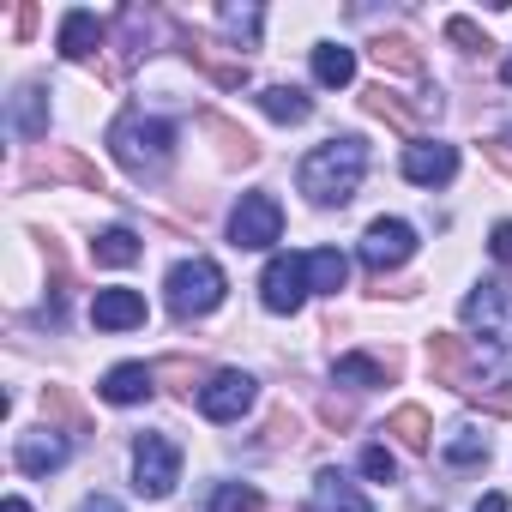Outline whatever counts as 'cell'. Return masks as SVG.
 Wrapping results in <instances>:
<instances>
[{
  "label": "cell",
  "instance_id": "6da1fadb",
  "mask_svg": "<svg viewBox=\"0 0 512 512\" xmlns=\"http://www.w3.org/2000/svg\"><path fill=\"white\" fill-rule=\"evenodd\" d=\"M362 175H368V145L362 139H326L296 169V181H302V193L314 205H350L356 187H362Z\"/></svg>",
  "mask_w": 512,
  "mask_h": 512
},
{
  "label": "cell",
  "instance_id": "7a4b0ae2",
  "mask_svg": "<svg viewBox=\"0 0 512 512\" xmlns=\"http://www.w3.org/2000/svg\"><path fill=\"white\" fill-rule=\"evenodd\" d=\"M109 151H115V163H121L127 175L151 181V175H163V169H169V157H175V127H169V121H157V115L127 109V115L109 127Z\"/></svg>",
  "mask_w": 512,
  "mask_h": 512
},
{
  "label": "cell",
  "instance_id": "3957f363",
  "mask_svg": "<svg viewBox=\"0 0 512 512\" xmlns=\"http://www.w3.org/2000/svg\"><path fill=\"white\" fill-rule=\"evenodd\" d=\"M223 266L217 260H205V253H193V260H181L175 272H169V284H163V302H169V314L175 320H199V314H211L217 302H223Z\"/></svg>",
  "mask_w": 512,
  "mask_h": 512
},
{
  "label": "cell",
  "instance_id": "277c9868",
  "mask_svg": "<svg viewBox=\"0 0 512 512\" xmlns=\"http://www.w3.org/2000/svg\"><path fill=\"white\" fill-rule=\"evenodd\" d=\"M175 482H181V446L169 434H139L133 440V488L145 500H163V494H175Z\"/></svg>",
  "mask_w": 512,
  "mask_h": 512
},
{
  "label": "cell",
  "instance_id": "5b68a950",
  "mask_svg": "<svg viewBox=\"0 0 512 512\" xmlns=\"http://www.w3.org/2000/svg\"><path fill=\"white\" fill-rule=\"evenodd\" d=\"M428 368H434L440 386H452V392H464V398L482 386V356H476L470 338H458V332H434V338H428Z\"/></svg>",
  "mask_w": 512,
  "mask_h": 512
},
{
  "label": "cell",
  "instance_id": "8992f818",
  "mask_svg": "<svg viewBox=\"0 0 512 512\" xmlns=\"http://www.w3.org/2000/svg\"><path fill=\"white\" fill-rule=\"evenodd\" d=\"M229 235H235V247H272L278 235H284V205L272 199V193H247L241 205H235V217H229Z\"/></svg>",
  "mask_w": 512,
  "mask_h": 512
},
{
  "label": "cell",
  "instance_id": "52a82bcc",
  "mask_svg": "<svg viewBox=\"0 0 512 512\" xmlns=\"http://www.w3.org/2000/svg\"><path fill=\"white\" fill-rule=\"evenodd\" d=\"M464 326L482 332V344L512 350V296L500 284H482L476 296H464Z\"/></svg>",
  "mask_w": 512,
  "mask_h": 512
},
{
  "label": "cell",
  "instance_id": "ba28073f",
  "mask_svg": "<svg viewBox=\"0 0 512 512\" xmlns=\"http://www.w3.org/2000/svg\"><path fill=\"white\" fill-rule=\"evenodd\" d=\"M302 296H308V260H296V253H278V260L266 266V278H260L266 314H296Z\"/></svg>",
  "mask_w": 512,
  "mask_h": 512
},
{
  "label": "cell",
  "instance_id": "9c48e42d",
  "mask_svg": "<svg viewBox=\"0 0 512 512\" xmlns=\"http://www.w3.org/2000/svg\"><path fill=\"white\" fill-rule=\"evenodd\" d=\"M410 253H416V229H410L404 217H380V223H368V235H362V260H368L374 272L404 266Z\"/></svg>",
  "mask_w": 512,
  "mask_h": 512
},
{
  "label": "cell",
  "instance_id": "30bf717a",
  "mask_svg": "<svg viewBox=\"0 0 512 512\" xmlns=\"http://www.w3.org/2000/svg\"><path fill=\"white\" fill-rule=\"evenodd\" d=\"M175 37H181V55H187L193 67H205L223 91H241V85H247V61H241V55H223V43L187 31V25H175Z\"/></svg>",
  "mask_w": 512,
  "mask_h": 512
},
{
  "label": "cell",
  "instance_id": "8fae6325",
  "mask_svg": "<svg viewBox=\"0 0 512 512\" xmlns=\"http://www.w3.org/2000/svg\"><path fill=\"white\" fill-rule=\"evenodd\" d=\"M247 404H253V374H241V368H223V374H211L199 386V410L211 422H235Z\"/></svg>",
  "mask_w": 512,
  "mask_h": 512
},
{
  "label": "cell",
  "instance_id": "7c38bea8",
  "mask_svg": "<svg viewBox=\"0 0 512 512\" xmlns=\"http://www.w3.org/2000/svg\"><path fill=\"white\" fill-rule=\"evenodd\" d=\"M31 175H55V181H73V187H85V193H109L103 169H97L91 157H79L73 145H49V151H37Z\"/></svg>",
  "mask_w": 512,
  "mask_h": 512
},
{
  "label": "cell",
  "instance_id": "4fadbf2b",
  "mask_svg": "<svg viewBox=\"0 0 512 512\" xmlns=\"http://www.w3.org/2000/svg\"><path fill=\"white\" fill-rule=\"evenodd\" d=\"M362 109H368L374 121L398 127V133H416V127H422L428 115H440V97H428L422 109H410V103H404L398 91H386V85H368V91H362Z\"/></svg>",
  "mask_w": 512,
  "mask_h": 512
},
{
  "label": "cell",
  "instance_id": "5bb4252c",
  "mask_svg": "<svg viewBox=\"0 0 512 512\" xmlns=\"http://www.w3.org/2000/svg\"><path fill=\"white\" fill-rule=\"evenodd\" d=\"M404 175H410L416 187H446V181L458 175V151L440 145V139H422V145L404 151Z\"/></svg>",
  "mask_w": 512,
  "mask_h": 512
},
{
  "label": "cell",
  "instance_id": "9a60e30c",
  "mask_svg": "<svg viewBox=\"0 0 512 512\" xmlns=\"http://www.w3.org/2000/svg\"><path fill=\"white\" fill-rule=\"evenodd\" d=\"M302 512H374V506H368V494H362L344 470H320L314 488H308V506H302Z\"/></svg>",
  "mask_w": 512,
  "mask_h": 512
},
{
  "label": "cell",
  "instance_id": "2e32d148",
  "mask_svg": "<svg viewBox=\"0 0 512 512\" xmlns=\"http://www.w3.org/2000/svg\"><path fill=\"white\" fill-rule=\"evenodd\" d=\"M13 458H19V470H25V476H49V470H61V464H67V440H61L55 428H31V434H19Z\"/></svg>",
  "mask_w": 512,
  "mask_h": 512
},
{
  "label": "cell",
  "instance_id": "e0dca14e",
  "mask_svg": "<svg viewBox=\"0 0 512 512\" xmlns=\"http://www.w3.org/2000/svg\"><path fill=\"white\" fill-rule=\"evenodd\" d=\"M91 320L103 332H133V326H145V296L139 290H97Z\"/></svg>",
  "mask_w": 512,
  "mask_h": 512
},
{
  "label": "cell",
  "instance_id": "ac0fdd59",
  "mask_svg": "<svg viewBox=\"0 0 512 512\" xmlns=\"http://www.w3.org/2000/svg\"><path fill=\"white\" fill-rule=\"evenodd\" d=\"M7 127H13L19 139H43V133H49V97H43V85H19V91H13Z\"/></svg>",
  "mask_w": 512,
  "mask_h": 512
},
{
  "label": "cell",
  "instance_id": "d6986e66",
  "mask_svg": "<svg viewBox=\"0 0 512 512\" xmlns=\"http://www.w3.org/2000/svg\"><path fill=\"white\" fill-rule=\"evenodd\" d=\"M398 350H386V356H338V386H386V380H398Z\"/></svg>",
  "mask_w": 512,
  "mask_h": 512
},
{
  "label": "cell",
  "instance_id": "ffe728a7",
  "mask_svg": "<svg viewBox=\"0 0 512 512\" xmlns=\"http://www.w3.org/2000/svg\"><path fill=\"white\" fill-rule=\"evenodd\" d=\"M199 127H205V133L217 139V151H223L229 163H260V145H253V133H241V127H235L229 115L205 109V115H199Z\"/></svg>",
  "mask_w": 512,
  "mask_h": 512
},
{
  "label": "cell",
  "instance_id": "44dd1931",
  "mask_svg": "<svg viewBox=\"0 0 512 512\" xmlns=\"http://www.w3.org/2000/svg\"><path fill=\"white\" fill-rule=\"evenodd\" d=\"M151 386H157V374H151L145 362H121V368L103 374V398H109V404H139Z\"/></svg>",
  "mask_w": 512,
  "mask_h": 512
},
{
  "label": "cell",
  "instance_id": "7402d4cb",
  "mask_svg": "<svg viewBox=\"0 0 512 512\" xmlns=\"http://www.w3.org/2000/svg\"><path fill=\"white\" fill-rule=\"evenodd\" d=\"M386 434H392L398 446H410V452H428V446H434V422H428L422 404H398V410L386 416Z\"/></svg>",
  "mask_w": 512,
  "mask_h": 512
},
{
  "label": "cell",
  "instance_id": "603a6c76",
  "mask_svg": "<svg viewBox=\"0 0 512 512\" xmlns=\"http://www.w3.org/2000/svg\"><path fill=\"white\" fill-rule=\"evenodd\" d=\"M97 43H103L97 13H67V19H61V55H67V61H91Z\"/></svg>",
  "mask_w": 512,
  "mask_h": 512
},
{
  "label": "cell",
  "instance_id": "cb8c5ba5",
  "mask_svg": "<svg viewBox=\"0 0 512 512\" xmlns=\"http://www.w3.org/2000/svg\"><path fill=\"white\" fill-rule=\"evenodd\" d=\"M374 61L392 67V73H404V79H422V49H416V37H404V31L374 37Z\"/></svg>",
  "mask_w": 512,
  "mask_h": 512
},
{
  "label": "cell",
  "instance_id": "d4e9b609",
  "mask_svg": "<svg viewBox=\"0 0 512 512\" xmlns=\"http://www.w3.org/2000/svg\"><path fill=\"white\" fill-rule=\"evenodd\" d=\"M344 278H350V260L338 247H320V253H308V290H320V296H338L344 290Z\"/></svg>",
  "mask_w": 512,
  "mask_h": 512
},
{
  "label": "cell",
  "instance_id": "484cf974",
  "mask_svg": "<svg viewBox=\"0 0 512 512\" xmlns=\"http://www.w3.org/2000/svg\"><path fill=\"white\" fill-rule=\"evenodd\" d=\"M43 416H55L67 434H91V428H97V422H91V410H85L67 386H43Z\"/></svg>",
  "mask_w": 512,
  "mask_h": 512
},
{
  "label": "cell",
  "instance_id": "4316f807",
  "mask_svg": "<svg viewBox=\"0 0 512 512\" xmlns=\"http://www.w3.org/2000/svg\"><path fill=\"white\" fill-rule=\"evenodd\" d=\"M260 109H266L272 121H290V127L314 115V103H308V97H302L296 85H266V91H260Z\"/></svg>",
  "mask_w": 512,
  "mask_h": 512
},
{
  "label": "cell",
  "instance_id": "83f0119b",
  "mask_svg": "<svg viewBox=\"0 0 512 512\" xmlns=\"http://www.w3.org/2000/svg\"><path fill=\"white\" fill-rule=\"evenodd\" d=\"M151 374H157V386H163V392H175V398H193V386L205 380V362H187V356H163Z\"/></svg>",
  "mask_w": 512,
  "mask_h": 512
},
{
  "label": "cell",
  "instance_id": "f1b7e54d",
  "mask_svg": "<svg viewBox=\"0 0 512 512\" xmlns=\"http://www.w3.org/2000/svg\"><path fill=\"white\" fill-rule=\"evenodd\" d=\"M314 79H320V85H350V79H356V55L338 49V43L314 49Z\"/></svg>",
  "mask_w": 512,
  "mask_h": 512
},
{
  "label": "cell",
  "instance_id": "f546056e",
  "mask_svg": "<svg viewBox=\"0 0 512 512\" xmlns=\"http://www.w3.org/2000/svg\"><path fill=\"white\" fill-rule=\"evenodd\" d=\"M139 253H145V247H139L133 229H103V235H97V260H103V266H133Z\"/></svg>",
  "mask_w": 512,
  "mask_h": 512
},
{
  "label": "cell",
  "instance_id": "4dcf8cb0",
  "mask_svg": "<svg viewBox=\"0 0 512 512\" xmlns=\"http://www.w3.org/2000/svg\"><path fill=\"white\" fill-rule=\"evenodd\" d=\"M488 458V434H476V428H452V440H446V464H482Z\"/></svg>",
  "mask_w": 512,
  "mask_h": 512
},
{
  "label": "cell",
  "instance_id": "1f68e13d",
  "mask_svg": "<svg viewBox=\"0 0 512 512\" xmlns=\"http://www.w3.org/2000/svg\"><path fill=\"white\" fill-rule=\"evenodd\" d=\"M145 43H151V13L127 7L121 13V55H145Z\"/></svg>",
  "mask_w": 512,
  "mask_h": 512
},
{
  "label": "cell",
  "instance_id": "d6a6232c",
  "mask_svg": "<svg viewBox=\"0 0 512 512\" xmlns=\"http://www.w3.org/2000/svg\"><path fill=\"white\" fill-rule=\"evenodd\" d=\"M211 512H260V494H253L247 482H223L211 494Z\"/></svg>",
  "mask_w": 512,
  "mask_h": 512
},
{
  "label": "cell",
  "instance_id": "836d02e7",
  "mask_svg": "<svg viewBox=\"0 0 512 512\" xmlns=\"http://www.w3.org/2000/svg\"><path fill=\"white\" fill-rule=\"evenodd\" d=\"M296 440H302V422H296L290 410H278V416L266 422V446L278 452V446H296Z\"/></svg>",
  "mask_w": 512,
  "mask_h": 512
},
{
  "label": "cell",
  "instance_id": "e575fe53",
  "mask_svg": "<svg viewBox=\"0 0 512 512\" xmlns=\"http://www.w3.org/2000/svg\"><path fill=\"white\" fill-rule=\"evenodd\" d=\"M446 37L464 49V55H476V49H488V37H482V25H470V19H446Z\"/></svg>",
  "mask_w": 512,
  "mask_h": 512
},
{
  "label": "cell",
  "instance_id": "d590c367",
  "mask_svg": "<svg viewBox=\"0 0 512 512\" xmlns=\"http://www.w3.org/2000/svg\"><path fill=\"white\" fill-rule=\"evenodd\" d=\"M362 470H368L374 482H392V476H398V458H392L386 446H368V452H362Z\"/></svg>",
  "mask_w": 512,
  "mask_h": 512
},
{
  "label": "cell",
  "instance_id": "8d00e7d4",
  "mask_svg": "<svg viewBox=\"0 0 512 512\" xmlns=\"http://www.w3.org/2000/svg\"><path fill=\"white\" fill-rule=\"evenodd\" d=\"M223 25L235 37H260V7H223Z\"/></svg>",
  "mask_w": 512,
  "mask_h": 512
},
{
  "label": "cell",
  "instance_id": "74e56055",
  "mask_svg": "<svg viewBox=\"0 0 512 512\" xmlns=\"http://www.w3.org/2000/svg\"><path fill=\"white\" fill-rule=\"evenodd\" d=\"M320 416H326V428H356V404H344V398H326Z\"/></svg>",
  "mask_w": 512,
  "mask_h": 512
},
{
  "label": "cell",
  "instance_id": "f35d334b",
  "mask_svg": "<svg viewBox=\"0 0 512 512\" xmlns=\"http://www.w3.org/2000/svg\"><path fill=\"white\" fill-rule=\"evenodd\" d=\"M482 157H488L500 175H512V145H506V139H482Z\"/></svg>",
  "mask_w": 512,
  "mask_h": 512
},
{
  "label": "cell",
  "instance_id": "ab89813d",
  "mask_svg": "<svg viewBox=\"0 0 512 512\" xmlns=\"http://www.w3.org/2000/svg\"><path fill=\"white\" fill-rule=\"evenodd\" d=\"M488 247H494V260H500V266H512V223H494Z\"/></svg>",
  "mask_w": 512,
  "mask_h": 512
},
{
  "label": "cell",
  "instance_id": "60d3db41",
  "mask_svg": "<svg viewBox=\"0 0 512 512\" xmlns=\"http://www.w3.org/2000/svg\"><path fill=\"white\" fill-rule=\"evenodd\" d=\"M13 31H19V37H31V31H37V7H19V19H13Z\"/></svg>",
  "mask_w": 512,
  "mask_h": 512
},
{
  "label": "cell",
  "instance_id": "b9f144b4",
  "mask_svg": "<svg viewBox=\"0 0 512 512\" xmlns=\"http://www.w3.org/2000/svg\"><path fill=\"white\" fill-rule=\"evenodd\" d=\"M79 512H121V500H109V494H91V500H85Z\"/></svg>",
  "mask_w": 512,
  "mask_h": 512
},
{
  "label": "cell",
  "instance_id": "7bdbcfd3",
  "mask_svg": "<svg viewBox=\"0 0 512 512\" xmlns=\"http://www.w3.org/2000/svg\"><path fill=\"white\" fill-rule=\"evenodd\" d=\"M476 512H506V494H482V506Z\"/></svg>",
  "mask_w": 512,
  "mask_h": 512
},
{
  "label": "cell",
  "instance_id": "ee69618b",
  "mask_svg": "<svg viewBox=\"0 0 512 512\" xmlns=\"http://www.w3.org/2000/svg\"><path fill=\"white\" fill-rule=\"evenodd\" d=\"M0 512H31V506H25V500H19V494H13V500H7V506H0Z\"/></svg>",
  "mask_w": 512,
  "mask_h": 512
},
{
  "label": "cell",
  "instance_id": "f6af8a7d",
  "mask_svg": "<svg viewBox=\"0 0 512 512\" xmlns=\"http://www.w3.org/2000/svg\"><path fill=\"white\" fill-rule=\"evenodd\" d=\"M500 79H506V85H512V61H506V67H500Z\"/></svg>",
  "mask_w": 512,
  "mask_h": 512
}]
</instances>
